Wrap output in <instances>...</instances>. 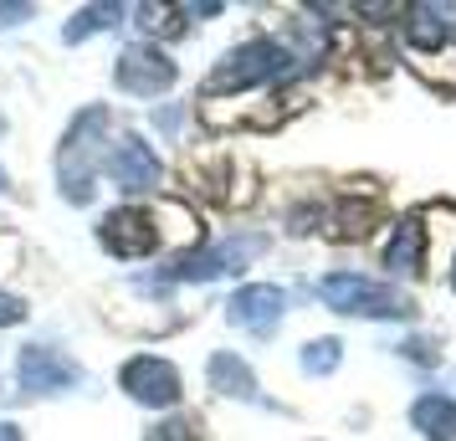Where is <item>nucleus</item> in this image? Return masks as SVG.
I'll return each mask as SVG.
<instances>
[{"label": "nucleus", "instance_id": "nucleus-12", "mask_svg": "<svg viewBox=\"0 0 456 441\" xmlns=\"http://www.w3.org/2000/svg\"><path fill=\"white\" fill-rule=\"evenodd\" d=\"M206 380H210V390H221L226 400H262V385H256L251 364L236 349H216L206 364Z\"/></svg>", "mask_w": 456, "mask_h": 441}, {"label": "nucleus", "instance_id": "nucleus-19", "mask_svg": "<svg viewBox=\"0 0 456 441\" xmlns=\"http://www.w3.org/2000/svg\"><path fill=\"white\" fill-rule=\"evenodd\" d=\"M21 318H26V303L0 288V329H11V323H21Z\"/></svg>", "mask_w": 456, "mask_h": 441}, {"label": "nucleus", "instance_id": "nucleus-23", "mask_svg": "<svg viewBox=\"0 0 456 441\" xmlns=\"http://www.w3.org/2000/svg\"><path fill=\"white\" fill-rule=\"evenodd\" d=\"M452 288H456V262H452Z\"/></svg>", "mask_w": 456, "mask_h": 441}, {"label": "nucleus", "instance_id": "nucleus-11", "mask_svg": "<svg viewBox=\"0 0 456 441\" xmlns=\"http://www.w3.org/2000/svg\"><path fill=\"white\" fill-rule=\"evenodd\" d=\"M98 236H103V247L113 257H124V262H139V257H149L154 247H159V226H154V216L139 206H118L103 216V226H98Z\"/></svg>", "mask_w": 456, "mask_h": 441}, {"label": "nucleus", "instance_id": "nucleus-9", "mask_svg": "<svg viewBox=\"0 0 456 441\" xmlns=\"http://www.w3.org/2000/svg\"><path fill=\"white\" fill-rule=\"evenodd\" d=\"M400 16H405V21H400L405 52H411L420 67L431 62V57H446L456 46V5H405Z\"/></svg>", "mask_w": 456, "mask_h": 441}, {"label": "nucleus", "instance_id": "nucleus-22", "mask_svg": "<svg viewBox=\"0 0 456 441\" xmlns=\"http://www.w3.org/2000/svg\"><path fill=\"white\" fill-rule=\"evenodd\" d=\"M0 441H21V426H11V421H0Z\"/></svg>", "mask_w": 456, "mask_h": 441}, {"label": "nucleus", "instance_id": "nucleus-21", "mask_svg": "<svg viewBox=\"0 0 456 441\" xmlns=\"http://www.w3.org/2000/svg\"><path fill=\"white\" fill-rule=\"evenodd\" d=\"M154 124L165 128V134H175V128H180V108H159V113H154Z\"/></svg>", "mask_w": 456, "mask_h": 441}, {"label": "nucleus", "instance_id": "nucleus-15", "mask_svg": "<svg viewBox=\"0 0 456 441\" xmlns=\"http://www.w3.org/2000/svg\"><path fill=\"white\" fill-rule=\"evenodd\" d=\"M124 21V5H83L72 21L62 26V42H83V37H98V31H108V26H118Z\"/></svg>", "mask_w": 456, "mask_h": 441}, {"label": "nucleus", "instance_id": "nucleus-18", "mask_svg": "<svg viewBox=\"0 0 456 441\" xmlns=\"http://www.w3.org/2000/svg\"><path fill=\"white\" fill-rule=\"evenodd\" d=\"M400 355L415 359V364H426V370H436V364H441V355H436L431 339H405V344H400Z\"/></svg>", "mask_w": 456, "mask_h": 441}, {"label": "nucleus", "instance_id": "nucleus-5", "mask_svg": "<svg viewBox=\"0 0 456 441\" xmlns=\"http://www.w3.org/2000/svg\"><path fill=\"white\" fill-rule=\"evenodd\" d=\"M180 78V67L169 62V52H159L154 42H134L118 52V67H113V83L124 87L128 98H165Z\"/></svg>", "mask_w": 456, "mask_h": 441}, {"label": "nucleus", "instance_id": "nucleus-13", "mask_svg": "<svg viewBox=\"0 0 456 441\" xmlns=\"http://www.w3.org/2000/svg\"><path fill=\"white\" fill-rule=\"evenodd\" d=\"M420 262H426V221H420V216H405V221L395 226L390 247H385V267H390L395 277H415Z\"/></svg>", "mask_w": 456, "mask_h": 441}, {"label": "nucleus", "instance_id": "nucleus-14", "mask_svg": "<svg viewBox=\"0 0 456 441\" xmlns=\"http://www.w3.org/2000/svg\"><path fill=\"white\" fill-rule=\"evenodd\" d=\"M411 426L426 441H456V396L446 390H426L411 405Z\"/></svg>", "mask_w": 456, "mask_h": 441}, {"label": "nucleus", "instance_id": "nucleus-6", "mask_svg": "<svg viewBox=\"0 0 456 441\" xmlns=\"http://www.w3.org/2000/svg\"><path fill=\"white\" fill-rule=\"evenodd\" d=\"M16 385H21V396H67L83 385V364L52 344H26L16 359Z\"/></svg>", "mask_w": 456, "mask_h": 441}, {"label": "nucleus", "instance_id": "nucleus-16", "mask_svg": "<svg viewBox=\"0 0 456 441\" xmlns=\"http://www.w3.org/2000/svg\"><path fill=\"white\" fill-rule=\"evenodd\" d=\"M344 364V344L338 339H313L308 349H303V370L308 375H333Z\"/></svg>", "mask_w": 456, "mask_h": 441}, {"label": "nucleus", "instance_id": "nucleus-8", "mask_svg": "<svg viewBox=\"0 0 456 441\" xmlns=\"http://www.w3.org/2000/svg\"><path fill=\"white\" fill-rule=\"evenodd\" d=\"M118 385H124L128 400H139L149 411H169V405H180V370L159 355H134L124 359V370H118Z\"/></svg>", "mask_w": 456, "mask_h": 441}, {"label": "nucleus", "instance_id": "nucleus-17", "mask_svg": "<svg viewBox=\"0 0 456 441\" xmlns=\"http://www.w3.org/2000/svg\"><path fill=\"white\" fill-rule=\"evenodd\" d=\"M144 441H200V426L190 416H169V421H159V426H149Z\"/></svg>", "mask_w": 456, "mask_h": 441}, {"label": "nucleus", "instance_id": "nucleus-3", "mask_svg": "<svg viewBox=\"0 0 456 441\" xmlns=\"http://www.w3.org/2000/svg\"><path fill=\"white\" fill-rule=\"evenodd\" d=\"M318 298L333 314H354V318H411L415 314L411 293H400L390 282H374L364 273H329L318 282Z\"/></svg>", "mask_w": 456, "mask_h": 441}, {"label": "nucleus", "instance_id": "nucleus-10", "mask_svg": "<svg viewBox=\"0 0 456 441\" xmlns=\"http://www.w3.org/2000/svg\"><path fill=\"white\" fill-rule=\"evenodd\" d=\"M226 314H231V323L247 329L251 339H272L277 323H282V314H288V293H282L277 282H247V288L231 293Z\"/></svg>", "mask_w": 456, "mask_h": 441}, {"label": "nucleus", "instance_id": "nucleus-24", "mask_svg": "<svg viewBox=\"0 0 456 441\" xmlns=\"http://www.w3.org/2000/svg\"><path fill=\"white\" fill-rule=\"evenodd\" d=\"M0 190H5V169H0Z\"/></svg>", "mask_w": 456, "mask_h": 441}, {"label": "nucleus", "instance_id": "nucleus-20", "mask_svg": "<svg viewBox=\"0 0 456 441\" xmlns=\"http://www.w3.org/2000/svg\"><path fill=\"white\" fill-rule=\"evenodd\" d=\"M31 16V5H0V26H16Z\"/></svg>", "mask_w": 456, "mask_h": 441}, {"label": "nucleus", "instance_id": "nucleus-1", "mask_svg": "<svg viewBox=\"0 0 456 441\" xmlns=\"http://www.w3.org/2000/svg\"><path fill=\"white\" fill-rule=\"evenodd\" d=\"M303 62L288 42H277V37H256V42H241L231 46L221 62L206 72V83H200V98H231V93H251V87H267L277 78H288L292 67Z\"/></svg>", "mask_w": 456, "mask_h": 441}, {"label": "nucleus", "instance_id": "nucleus-2", "mask_svg": "<svg viewBox=\"0 0 456 441\" xmlns=\"http://www.w3.org/2000/svg\"><path fill=\"white\" fill-rule=\"evenodd\" d=\"M103 134H108V108L93 103L83 108L72 128L57 144V185L72 206H87L93 190H98V169H103Z\"/></svg>", "mask_w": 456, "mask_h": 441}, {"label": "nucleus", "instance_id": "nucleus-4", "mask_svg": "<svg viewBox=\"0 0 456 441\" xmlns=\"http://www.w3.org/2000/svg\"><path fill=\"white\" fill-rule=\"evenodd\" d=\"M267 252V236H231L221 247H200V252H180L159 267V282H216V277L241 273L251 257Z\"/></svg>", "mask_w": 456, "mask_h": 441}, {"label": "nucleus", "instance_id": "nucleus-7", "mask_svg": "<svg viewBox=\"0 0 456 441\" xmlns=\"http://www.w3.org/2000/svg\"><path fill=\"white\" fill-rule=\"evenodd\" d=\"M103 169L108 180L124 190V195H144V190H159V180H165V159L149 149V139H139V134H124V139H113L103 154Z\"/></svg>", "mask_w": 456, "mask_h": 441}]
</instances>
